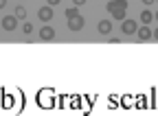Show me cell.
<instances>
[{
    "label": "cell",
    "mask_w": 158,
    "mask_h": 116,
    "mask_svg": "<svg viewBox=\"0 0 158 116\" xmlns=\"http://www.w3.org/2000/svg\"><path fill=\"white\" fill-rule=\"evenodd\" d=\"M73 5L75 7H81V5H86V0H73Z\"/></svg>",
    "instance_id": "14"
},
{
    "label": "cell",
    "mask_w": 158,
    "mask_h": 116,
    "mask_svg": "<svg viewBox=\"0 0 158 116\" xmlns=\"http://www.w3.org/2000/svg\"><path fill=\"white\" fill-rule=\"evenodd\" d=\"M22 33H24V35H31V33H33V24H31V22H24V24H22Z\"/></svg>",
    "instance_id": "12"
},
{
    "label": "cell",
    "mask_w": 158,
    "mask_h": 116,
    "mask_svg": "<svg viewBox=\"0 0 158 116\" xmlns=\"http://www.w3.org/2000/svg\"><path fill=\"white\" fill-rule=\"evenodd\" d=\"M37 18L42 22H51L53 20V7L51 5H44V7H40V11H37Z\"/></svg>",
    "instance_id": "6"
},
{
    "label": "cell",
    "mask_w": 158,
    "mask_h": 116,
    "mask_svg": "<svg viewBox=\"0 0 158 116\" xmlns=\"http://www.w3.org/2000/svg\"><path fill=\"white\" fill-rule=\"evenodd\" d=\"M97 29H99V33H101V35H110V33H112V22H110V20H101V22L97 24Z\"/></svg>",
    "instance_id": "8"
},
{
    "label": "cell",
    "mask_w": 158,
    "mask_h": 116,
    "mask_svg": "<svg viewBox=\"0 0 158 116\" xmlns=\"http://www.w3.org/2000/svg\"><path fill=\"white\" fill-rule=\"evenodd\" d=\"M13 13H15V15L20 18V20H24V18H27V9H24L22 5H18V7L13 9Z\"/></svg>",
    "instance_id": "11"
},
{
    "label": "cell",
    "mask_w": 158,
    "mask_h": 116,
    "mask_svg": "<svg viewBox=\"0 0 158 116\" xmlns=\"http://www.w3.org/2000/svg\"><path fill=\"white\" fill-rule=\"evenodd\" d=\"M7 7V0H0V9H5Z\"/></svg>",
    "instance_id": "17"
},
{
    "label": "cell",
    "mask_w": 158,
    "mask_h": 116,
    "mask_svg": "<svg viewBox=\"0 0 158 116\" xmlns=\"http://www.w3.org/2000/svg\"><path fill=\"white\" fill-rule=\"evenodd\" d=\"M48 96H51V90H42L37 94V101L40 105H44V107H51V101H48Z\"/></svg>",
    "instance_id": "9"
},
{
    "label": "cell",
    "mask_w": 158,
    "mask_h": 116,
    "mask_svg": "<svg viewBox=\"0 0 158 116\" xmlns=\"http://www.w3.org/2000/svg\"><path fill=\"white\" fill-rule=\"evenodd\" d=\"M62 0H46V5H51V7H55V5H59Z\"/></svg>",
    "instance_id": "15"
},
{
    "label": "cell",
    "mask_w": 158,
    "mask_h": 116,
    "mask_svg": "<svg viewBox=\"0 0 158 116\" xmlns=\"http://www.w3.org/2000/svg\"><path fill=\"white\" fill-rule=\"evenodd\" d=\"M156 2H158V0H156Z\"/></svg>",
    "instance_id": "20"
},
{
    "label": "cell",
    "mask_w": 158,
    "mask_h": 116,
    "mask_svg": "<svg viewBox=\"0 0 158 116\" xmlns=\"http://www.w3.org/2000/svg\"><path fill=\"white\" fill-rule=\"evenodd\" d=\"M18 20H20V18L15 13L2 15V31H15L18 29Z\"/></svg>",
    "instance_id": "4"
},
{
    "label": "cell",
    "mask_w": 158,
    "mask_h": 116,
    "mask_svg": "<svg viewBox=\"0 0 158 116\" xmlns=\"http://www.w3.org/2000/svg\"><path fill=\"white\" fill-rule=\"evenodd\" d=\"M154 40H158V26L154 29Z\"/></svg>",
    "instance_id": "18"
},
{
    "label": "cell",
    "mask_w": 158,
    "mask_h": 116,
    "mask_svg": "<svg viewBox=\"0 0 158 116\" xmlns=\"http://www.w3.org/2000/svg\"><path fill=\"white\" fill-rule=\"evenodd\" d=\"M154 15H156V22H158V11H156V13H154Z\"/></svg>",
    "instance_id": "19"
},
{
    "label": "cell",
    "mask_w": 158,
    "mask_h": 116,
    "mask_svg": "<svg viewBox=\"0 0 158 116\" xmlns=\"http://www.w3.org/2000/svg\"><path fill=\"white\" fill-rule=\"evenodd\" d=\"M66 24H68V31L77 33V31H81V29H84L86 20H84V15H81V13H77V15H73V18H66Z\"/></svg>",
    "instance_id": "2"
},
{
    "label": "cell",
    "mask_w": 158,
    "mask_h": 116,
    "mask_svg": "<svg viewBox=\"0 0 158 116\" xmlns=\"http://www.w3.org/2000/svg\"><path fill=\"white\" fill-rule=\"evenodd\" d=\"M77 13H79V11H77V7H75V5L66 9V18H73V15H77Z\"/></svg>",
    "instance_id": "13"
},
{
    "label": "cell",
    "mask_w": 158,
    "mask_h": 116,
    "mask_svg": "<svg viewBox=\"0 0 158 116\" xmlns=\"http://www.w3.org/2000/svg\"><path fill=\"white\" fill-rule=\"evenodd\" d=\"M40 37H42V40H55V29L53 26H48V24H44L42 29H40Z\"/></svg>",
    "instance_id": "7"
},
{
    "label": "cell",
    "mask_w": 158,
    "mask_h": 116,
    "mask_svg": "<svg viewBox=\"0 0 158 116\" xmlns=\"http://www.w3.org/2000/svg\"><path fill=\"white\" fill-rule=\"evenodd\" d=\"M136 37H138L141 42H147V40H152V37H154V31L149 29V24H143V26H138Z\"/></svg>",
    "instance_id": "5"
},
{
    "label": "cell",
    "mask_w": 158,
    "mask_h": 116,
    "mask_svg": "<svg viewBox=\"0 0 158 116\" xmlns=\"http://www.w3.org/2000/svg\"><path fill=\"white\" fill-rule=\"evenodd\" d=\"M121 31H123V35H125V37L136 35V31H138V22H136V20H130V18H125L123 24H121Z\"/></svg>",
    "instance_id": "3"
},
{
    "label": "cell",
    "mask_w": 158,
    "mask_h": 116,
    "mask_svg": "<svg viewBox=\"0 0 158 116\" xmlns=\"http://www.w3.org/2000/svg\"><path fill=\"white\" fill-rule=\"evenodd\" d=\"M108 13H112L114 20H125L127 0H108Z\"/></svg>",
    "instance_id": "1"
},
{
    "label": "cell",
    "mask_w": 158,
    "mask_h": 116,
    "mask_svg": "<svg viewBox=\"0 0 158 116\" xmlns=\"http://www.w3.org/2000/svg\"><path fill=\"white\" fill-rule=\"evenodd\" d=\"M154 20H156V15H154L149 9H143V11H141V22H143V24H152Z\"/></svg>",
    "instance_id": "10"
},
{
    "label": "cell",
    "mask_w": 158,
    "mask_h": 116,
    "mask_svg": "<svg viewBox=\"0 0 158 116\" xmlns=\"http://www.w3.org/2000/svg\"><path fill=\"white\" fill-rule=\"evenodd\" d=\"M154 2H156V0H143V5H147V7H149V5H154Z\"/></svg>",
    "instance_id": "16"
}]
</instances>
